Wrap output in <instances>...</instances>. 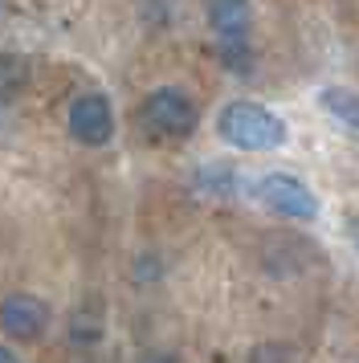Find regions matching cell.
<instances>
[{
  "label": "cell",
  "mask_w": 359,
  "mask_h": 363,
  "mask_svg": "<svg viewBox=\"0 0 359 363\" xmlns=\"http://www.w3.org/2000/svg\"><path fill=\"white\" fill-rule=\"evenodd\" d=\"M253 196H258L265 208L290 216V220H314V216H319V200H314V192H310L302 180L286 176V172H270V176H261V180L253 184Z\"/></svg>",
  "instance_id": "cell-4"
},
{
  "label": "cell",
  "mask_w": 359,
  "mask_h": 363,
  "mask_svg": "<svg viewBox=\"0 0 359 363\" xmlns=\"http://www.w3.org/2000/svg\"><path fill=\"white\" fill-rule=\"evenodd\" d=\"M49 327V306L33 294H9L0 302V330L9 339H37Z\"/></svg>",
  "instance_id": "cell-6"
},
{
  "label": "cell",
  "mask_w": 359,
  "mask_h": 363,
  "mask_svg": "<svg viewBox=\"0 0 359 363\" xmlns=\"http://www.w3.org/2000/svg\"><path fill=\"white\" fill-rule=\"evenodd\" d=\"M139 118H143V127L155 139H188L196 131V123H200L192 99L184 90H167V86L155 90V94H147Z\"/></svg>",
  "instance_id": "cell-3"
},
{
  "label": "cell",
  "mask_w": 359,
  "mask_h": 363,
  "mask_svg": "<svg viewBox=\"0 0 359 363\" xmlns=\"http://www.w3.org/2000/svg\"><path fill=\"white\" fill-rule=\"evenodd\" d=\"M70 135L86 147H102L114 135V111L106 94H82L70 106Z\"/></svg>",
  "instance_id": "cell-5"
},
{
  "label": "cell",
  "mask_w": 359,
  "mask_h": 363,
  "mask_svg": "<svg viewBox=\"0 0 359 363\" xmlns=\"http://www.w3.org/2000/svg\"><path fill=\"white\" fill-rule=\"evenodd\" d=\"M200 188H204V192H233V188H237V180H233V172H225V167H204V172H200Z\"/></svg>",
  "instance_id": "cell-9"
},
{
  "label": "cell",
  "mask_w": 359,
  "mask_h": 363,
  "mask_svg": "<svg viewBox=\"0 0 359 363\" xmlns=\"http://www.w3.org/2000/svg\"><path fill=\"white\" fill-rule=\"evenodd\" d=\"M209 21L216 29L225 66L237 69V74H249V66H253V53H249V25H253L249 0H212Z\"/></svg>",
  "instance_id": "cell-2"
},
{
  "label": "cell",
  "mask_w": 359,
  "mask_h": 363,
  "mask_svg": "<svg viewBox=\"0 0 359 363\" xmlns=\"http://www.w3.org/2000/svg\"><path fill=\"white\" fill-rule=\"evenodd\" d=\"M21 82H25V66L16 57H0V99H9Z\"/></svg>",
  "instance_id": "cell-8"
},
{
  "label": "cell",
  "mask_w": 359,
  "mask_h": 363,
  "mask_svg": "<svg viewBox=\"0 0 359 363\" xmlns=\"http://www.w3.org/2000/svg\"><path fill=\"white\" fill-rule=\"evenodd\" d=\"M216 131L241 151H274L286 143V123L258 102H228L216 115Z\"/></svg>",
  "instance_id": "cell-1"
},
{
  "label": "cell",
  "mask_w": 359,
  "mask_h": 363,
  "mask_svg": "<svg viewBox=\"0 0 359 363\" xmlns=\"http://www.w3.org/2000/svg\"><path fill=\"white\" fill-rule=\"evenodd\" d=\"M319 102H323V111H331L339 123H347L351 131H359V94L339 90V86H326L323 94H319Z\"/></svg>",
  "instance_id": "cell-7"
},
{
  "label": "cell",
  "mask_w": 359,
  "mask_h": 363,
  "mask_svg": "<svg viewBox=\"0 0 359 363\" xmlns=\"http://www.w3.org/2000/svg\"><path fill=\"white\" fill-rule=\"evenodd\" d=\"M0 363H21V359H13V355H9V351L0 347Z\"/></svg>",
  "instance_id": "cell-11"
},
{
  "label": "cell",
  "mask_w": 359,
  "mask_h": 363,
  "mask_svg": "<svg viewBox=\"0 0 359 363\" xmlns=\"http://www.w3.org/2000/svg\"><path fill=\"white\" fill-rule=\"evenodd\" d=\"M351 241H355V249H359V220L351 225Z\"/></svg>",
  "instance_id": "cell-12"
},
{
  "label": "cell",
  "mask_w": 359,
  "mask_h": 363,
  "mask_svg": "<svg viewBox=\"0 0 359 363\" xmlns=\"http://www.w3.org/2000/svg\"><path fill=\"white\" fill-rule=\"evenodd\" d=\"M135 363H176L172 355H163V351H151V355H139Z\"/></svg>",
  "instance_id": "cell-10"
}]
</instances>
